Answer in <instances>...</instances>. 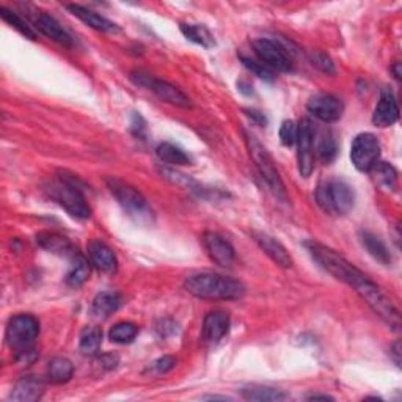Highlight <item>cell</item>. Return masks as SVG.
<instances>
[{
  "instance_id": "8",
  "label": "cell",
  "mask_w": 402,
  "mask_h": 402,
  "mask_svg": "<svg viewBox=\"0 0 402 402\" xmlns=\"http://www.w3.org/2000/svg\"><path fill=\"white\" fill-rule=\"evenodd\" d=\"M40 335V322L32 314H16L13 316L6 325L5 339L11 349L26 351L35 343Z\"/></svg>"
},
{
  "instance_id": "14",
  "label": "cell",
  "mask_w": 402,
  "mask_h": 402,
  "mask_svg": "<svg viewBox=\"0 0 402 402\" xmlns=\"http://www.w3.org/2000/svg\"><path fill=\"white\" fill-rule=\"evenodd\" d=\"M33 24H35V28L38 30V32H41L44 36H48L49 40L60 44V46H65V48L73 46L71 35L68 33L66 30L62 26H60L54 18L49 16L48 13L35 10Z\"/></svg>"
},
{
  "instance_id": "40",
  "label": "cell",
  "mask_w": 402,
  "mask_h": 402,
  "mask_svg": "<svg viewBox=\"0 0 402 402\" xmlns=\"http://www.w3.org/2000/svg\"><path fill=\"white\" fill-rule=\"evenodd\" d=\"M401 354H402L401 352V341H396V343H394L390 349V355H391L393 361L396 363L398 368H401Z\"/></svg>"
},
{
  "instance_id": "4",
  "label": "cell",
  "mask_w": 402,
  "mask_h": 402,
  "mask_svg": "<svg viewBox=\"0 0 402 402\" xmlns=\"http://www.w3.org/2000/svg\"><path fill=\"white\" fill-rule=\"evenodd\" d=\"M107 187L110 194L115 196L120 206L123 208V211L135 223L142 226L153 225L154 212L145 200V196H143L137 189L115 176L107 178Z\"/></svg>"
},
{
  "instance_id": "1",
  "label": "cell",
  "mask_w": 402,
  "mask_h": 402,
  "mask_svg": "<svg viewBox=\"0 0 402 402\" xmlns=\"http://www.w3.org/2000/svg\"><path fill=\"white\" fill-rule=\"evenodd\" d=\"M307 248L311 258H313L324 270H327L330 275L339 280V282L354 287V291L368 303V307L373 310L386 325H390L393 330L401 329L399 310L388 295H386L373 280L368 278V275L363 274L360 269H356L352 263H349L343 255H339L327 245L319 244V242H308Z\"/></svg>"
},
{
  "instance_id": "35",
  "label": "cell",
  "mask_w": 402,
  "mask_h": 402,
  "mask_svg": "<svg viewBox=\"0 0 402 402\" xmlns=\"http://www.w3.org/2000/svg\"><path fill=\"white\" fill-rule=\"evenodd\" d=\"M297 134H299V125H295L292 120L283 121L282 127H280V140L285 147H292L297 142Z\"/></svg>"
},
{
  "instance_id": "27",
  "label": "cell",
  "mask_w": 402,
  "mask_h": 402,
  "mask_svg": "<svg viewBox=\"0 0 402 402\" xmlns=\"http://www.w3.org/2000/svg\"><path fill=\"white\" fill-rule=\"evenodd\" d=\"M156 154L162 162L169 164V165H174V166L189 165L192 162V159L189 157V154H186L179 147L173 145V143H169V142L161 143V145L156 148Z\"/></svg>"
},
{
  "instance_id": "12",
  "label": "cell",
  "mask_w": 402,
  "mask_h": 402,
  "mask_svg": "<svg viewBox=\"0 0 402 402\" xmlns=\"http://www.w3.org/2000/svg\"><path fill=\"white\" fill-rule=\"evenodd\" d=\"M307 109L311 115H314L317 120L324 121V123H335V121L343 117L344 105L337 96L319 93L310 97Z\"/></svg>"
},
{
  "instance_id": "36",
  "label": "cell",
  "mask_w": 402,
  "mask_h": 402,
  "mask_svg": "<svg viewBox=\"0 0 402 402\" xmlns=\"http://www.w3.org/2000/svg\"><path fill=\"white\" fill-rule=\"evenodd\" d=\"M310 60H311V63H313L317 68V70H321L325 74H335L337 73L335 63L332 62V58L327 54H324V52H321V51L311 52Z\"/></svg>"
},
{
  "instance_id": "34",
  "label": "cell",
  "mask_w": 402,
  "mask_h": 402,
  "mask_svg": "<svg viewBox=\"0 0 402 402\" xmlns=\"http://www.w3.org/2000/svg\"><path fill=\"white\" fill-rule=\"evenodd\" d=\"M242 60V63H244V66L247 68L248 71H252L255 75H258V78L263 79V80H274V71L270 70V68L265 66L263 62H256V60H252V58H248V57H244L242 55L240 57Z\"/></svg>"
},
{
  "instance_id": "11",
  "label": "cell",
  "mask_w": 402,
  "mask_h": 402,
  "mask_svg": "<svg viewBox=\"0 0 402 402\" xmlns=\"http://www.w3.org/2000/svg\"><path fill=\"white\" fill-rule=\"evenodd\" d=\"M297 162L303 178H310L314 170V131L311 121L303 118L297 134Z\"/></svg>"
},
{
  "instance_id": "16",
  "label": "cell",
  "mask_w": 402,
  "mask_h": 402,
  "mask_svg": "<svg viewBox=\"0 0 402 402\" xmlns=\"http://www.w3.org/2000/svg\"><path fill=\"white\" fill-rule=\"evenodd\" d=\"M87 253L90 263H92L96 269L105 272V274H115L118 261L113 250L107 244H104L101 240L88 242Z\"/></svg>"
},
{
  "instance_id": "32",
  "label": "cell",
  "mask_w": 402,
  "mask_h": 402,
  "mask_svg": "<svg viewBox=\"0 0 402 402\" xmlns=\"http://www.w3.org/2000/svg\"><path fill=\"white\" fill-rule=\"evenodd\" d=\"M0 16H2V19L6 22V24H10L13 28H16L19 33L28 38V40H36V35L32 30V27H30L27 22L21 16H18L14 11L9 10L6 6H0Z\"/></svg>"
},
{
  "instance_id": "9",
  "label": "cell",
  "mask_w": 402,
  "mask_h": 402,
  "mask_svg": "<svg viewBox=\"0 0 402 402\" xmlns=\"http://www.w3.org/2000/svg\"><path fill=\"white\" fill-rule=\"evenodd\" d=\"M351 159L356 170L369 171L381 159V143L373 134H359L352 142Z\"/></svg>"
},
{
  "instance_id": "38",
  "label": "cell",
  "mask_w": 402,
  "mask_h": 402,
  "mask_svg": "<svg viewBox=\"0 0 402 402\" xmlns=\"http://www.w3.org/2000/svg\"><path fill=\"white\" fill-rule=\"evenodd\" d=\"M131 126H132L134 134L139 135V137H142V132L145 131V121H143V118L140 115H137V113H135V115H134Z\"/></svg>"
},
{
  "instance_id": "15",
  "label": "cell",
  "mask_w": 402,
  "mask_h": 402,
  "mask_svg": "<svg viewBox=\"0 0 402 402\" xmlns=\"http://www.w3.org/2000/svg\"><path fill=\"white\" fill-rule=\"evenodd\" d=\"M252 236L255 239V242L263 252L268 255L272 261H274L277 265L283 269H291L292 268V258L290 255V252L283 247L282 242H278L275 238L269 236L263 231H253Z\"/></svg>"
},
{
  "instance_id": "20",
  "label": "cell",
  "mask_w": 402,
  "mask_h": 402,
  "mask_svg": "<svg viewBox=\"0 0 402 402\" xmlns=\"http://www.w3.org/2000/svg\"><path fill=\"white\" fill-rule=\"evenodd\" d=\"M66 9L70 10L75 18H79L83 24L92 27L97 32H104V33H112V32H118V27L117 24H113L112 21H109L107 18L101 16V14H97L92 10L85 9V6L82 5H66Z\"/></svg>"
},
{
  "instance_id": "23",
  "label": "cell",
  "mask_w": 402,
  "mask_h": 402,
  "mask_svg": "<svg viewBox=\"0 0 402 402\" xmlns=\"http://www.w3.org/2000/svg\"><path fill=\"white\" fill-rule=\"evenodd\" d=\"M360 240H361V245L366 248V252L373 256L376 261H379L384 265L391 264L390 250L385 245V242L381 238H377L376 234L369 233V231H360Z\"/></svg>"
},
{
  "instance_id": "2",
  "label": "cell",
  "mask_w": 402,
  "mask_h": 402,
  "mask_svg": "<svg viewBox=\"0 0 402 402\" xmlns=\"http://www.w3.org/2000/svg\"><path fill=\"white\" fill-rule=\"evenodd\" d=\"M184 287L189 294L206 300H238L245 294V286L239 280L212 272L189 275Z\"/></svg>"
},
{
  "instance_id": "28",
  "label": "cell",
  "mask_w": 402,
  "mask_h": 402,
  "mask_svg": "<svg viewBox=\"0 0 402 402\" xmlns=\"http://www.w3.org/2000/svg\"><path fill=\"white\" fill-rule=\"evenodd\" d=\"M242 398L248 401H264V402H274V401H285L286 394L277 388H270V386H245L240 390Z\"/></svg>"
},
{
  "instance_id": "7",
  "label": "cell",
  "mask_w": 402,
  "mask_h": 402,
  "mask_svg": "<svg viewBox=\"0 0 402 402\" xmlns=\"http://www.w3.org/2000/svg\"><path fill=\"white\" fill-rule=\"evenodd\" d=\"M129 78H131L135 85L149 90V92H153L159 100H162L164 102H169L171 105H176V107H183V109L192 107L191 100H189L178 87L171 85L170 82L156 79L154 75H151L149 73L143 70H134Z\"/></svg>"
},
{
  "instance_id": "42",
  "label": "cell",
  "mask_w": 402,
  "mask_h": 402,
  "mask_svg": "<svg viewBox=\"0 0 402 402\" xmlns=\"http://www.w3.org/2000/svg\"><path fill=\"white\" fill-rule=\"evenodd\" d=\"M308 399H311V401H316V399H324V401H332L333 398H332V396H327V394H311V396H308Z\"/></svg>"
},
{
  "instance_id": "39",
  "label": "cell",
  "mask_w": 402,
  "mask_h": 402,
  "mask_svg": "<svg viewBox=\"0 0 402 402\" xmlns=\"http://www.w3.org/2000/svg\"><path fill=\"white\" fill-rule=\"evenodd\" d=\"M100 361L105 369H112L118 365V356L117 355H102Z\"/></svg>"
},
{
  "instance_id": "21",
  "label": "cell",
  "mask_w": 402,
  "mask_h": 402,
  "mask_svg": "<svg viewBox=\"0 0 402 402\" xmlns=\"http://www.w3.org/2000/svg\"><path fill=\"white\" fill-rule=\"evenodd\" d=\"M36 244L55 255L73 258L75 253H78V250L73 247L70 239H66L65 236H62V234L54 231H43L40 234H36Z\"/></svg>"
},
{
  "instance_id": "25",
  "label": "cell",
  "mask_w": 402,
  "mask_h": 402,
  "mask_svg": "<svg viewBox=\"0 0 402 402\" xmlns=\"http://www.w3.org/2000/svg\"><path fill=\"white\" fill-rule=\"evenodd\" d=\"M120 302L121 299L117 292L113 291L100 292L93 300V307H92L93 314L97 317H109L118 310Z\"/></svg>"
},
{
  "instance_id": "30",
  "label": "cell",
  "mask_w": 402,
  "mask_h": 402,
  "mask_svg": "<svg viewBox=\"0 0 402 402\" xmlns=\"http://www.w3.org/2000/svg\"><path fill=\"white\" fill-rule=\"evenodd\" d=\"M102 344V332L97 327H87L82 332L79 349L83 355H95Z\"/></svg>"
},
{
  "instance_id": "3",
  "label": "cell",
  "mask_w": 402,
  "mask_h": 402,
  "mask_svg": "<svg viewBox=\"0 0 402 402\" xmlns=\"http://www.w3.org/2000/svg\"><path fill=\"white\" fill-rule=\"evenodd\" d=\"M44 192L74 218L85 220L92 216V209L82 192V183L75 174L60 171L57 179L44 186Z\"/></svg>"
},
{
  "instance_id": "44",
  "label": "cell",
  "mask_w": 402,
  "mask_h": 402,
  "mask_svg": "<svg viewBox=\"0 0 402 402\" xmlns=\"http://www.w3.org/2000/svg\"><path fill=\"white\" fill-rule=\"evenodd\" d=\"M204 399H223V401H226V399H230V398H226V396H206Z\"/></svg>"
},
{
  "instance_id": "13",
  "label": "cell",
  "mask_w": 402,
  "mask_h": 402,
  "mask_svg": "<svg viewBox=\"0 0 402 402\" xmlns=\"http://www.w3.org/2000/svg\"><path fill=\"white\" fill-rule=\"evenodd\" d=\"M203 245L206 248L211 260L216 264L222 265V268H230L234 260H236V252H234L233 245L217 233H204Z\"/></svg>"
},
{
  "instance_id": "5",
  "label": "cell",
  "mask_w": 402,
  "mask_h": 402,
  "mask_svg": "<svg viewBox=\"0 0 402 402\" xmlns=\"http://www.w3.org/2000/svg\"><path fill=\"white\" fill-rule=\"evenodd\" d=\"M242 135H244L248 154L250 157H252V161L255 162L256 170L260 171L261 178L265 181V184L269 186V189L272 191V194L275 195L277 200H280L282 203H287L286 187L283 184L282 176H280V173L277 170L274 157L270 156L269 151L261 145V142L258 140L253 134H250L247 129H242Z\"/></svg>"
},
{
  "instance_id": "29",
  "label": "cell",
  "mask_w": 402,
  "mask_h": 402,
  "mask_svg": "<svg viewBox=\"0 0 402 402\" xmlns=\"http://www.w3.org/2000/svg\"><path fill=\"white\" fill-rule=\"evenodd\" d=\"M181 32H183L187 40L200 44V46L206 49L212 48L216 44L214 36H212L209 30L201 24H181Z\"/></svg>"
},
{
  "instance_id": "17",
  "label": "cell",
  "mask_w": 402,
  "mask_h": 402,
  "mask_svg": "<svg viewBox=\"0 0 402 402\" xmlns=\"http://www.w3.org/2000/svg\"><path fill=\"white\" fill-rule=\"evenodd\" d=\"M398 118H399V107L396 97H394L390 88H385L381 95V100H379L376 105L373 123L377 127H390L396 123Z\"/></svg>"
},
{
  "instance_id": "6",
  "label": "cell",
  "mask_w": 402,
  "mask_h": 402,
  "mask_svg": "<svg viewBox=\"0 0 402 402\" xmlns=\"http://www.w3.org/2000/svg\"><path fill=\"white\" fill-rule=\"evenodd\" d=\"M316 200L324 212L330 216H346L352 211L355 194L344 181H325L317 186Z\"/></svg>"
},
{
  "instance_id": "10",
  "label": "cell",
  "mask_w": 402,
  "mask_h": 402,
  "mask_svg": "<svg viewBox=\"0 0 402 402\" xmlns=\"http://www.w3.org/2000/svg\"><path fill=\"white\" fill-rule=\"evenodd\" d=\"M252 48L255 54L260 57L261 62L268 68H270V70L280 73L292 71L291 58L287 55L286 48L282 46L280 43L268 40V38H258V40L252 43Z\"/></svg>"
},
{
  "instance_id": "33",
  "label": "cell",
  "mask_w": 402,
  "mask_h": 402,
  "mask_svg": "<svg viewBox=\"0 0 402 402\" xmlns=\"http://www.w3.org/2000/svg\"><path fill=\"white\" fill-rule=\"evenodd\" d=\"M337 154H338L337 140L333 139L332 134L324 135L322 140L319 142V147H317V156H319L324 164H330L333 159L337 157Z\"/></svg>"
},
{
  "instance_id": "31",
  "label": "cell",
  "mask_w": 402,
  "mask_h": 402,
  "mask_svg": "<svg viewBox=\"0 0 402 402\" xmlns=\"http://www.w3.org/2000/svg\"><path fill=\"white\" fill-rule=\"evenodd\" d=\"M139 333V327L132 322H118L112 327V330L109 332V338L113 341V343L118 344H127L132 343L137 337Z\"/></svg>"
},
{
  "instance_id": "19",
  "label": "cell",
  "mask_w": 402,
  "mask_h": 402,
  "mask_svg": "<svg viewBox=\"0 0 402 402\" xmlns=\"http://www.w3.org/2000/svg\"><path fill=\"white\" fill-rule=\"evenodd\" d=\"M44 393V384L41 379L35 376H27L14 385L10 393V399L16 402H35L41 399Z\"/></svg>"
},
{
  "instance_id": "18",
  "label": "cell",
  "mask_w": 402,
  "mask_h": 402,
  "mask_svg": "<svg viewBox=\"0 0 402 402\" xmlns=\"http://www.w3.org/2000/svg\"><path fill=\"white\" fill-rule=\"evenodd\" d=\"M230 330V316L225 311H211L203 321V337L208 343L216 344Z\"/></svg>"
},
{
  "instance_id": "22",
  "label": "cell",
  "mask_w": 402,
  "mask_h": 402,
  "mask_svg": "<svg viewBox=\"0 0 402 402\" xmlns=\"http://www.w3.org/2000/svg\"><path fill=\"white\" fill-rule=\"evenodd\" d=\"M368 173H371V178H373L376 186L384 189V191L394 192L398 189V171L391 164L379 161Z\"/></svg>"
},
{
  "instance_id": "26",
  "label": "cell",
  "mask_w": 402,
  "mask_h": 402,
  "mask_svg": "<svg viewBox=\"0 0 402 402\" xmlns=\"http://www.w3.org/2000/svg\"><path fill=\"white\" fill-rule=\"evenodd\" d=\"M90 277V264L87 258H83L80 253L73 256L71 268L66 274V283L73 287H79L87 282Z\"/></svg>"
},
{
  "instance_id": "24",
  "label": "cell",
  "mask_w": 402,
  "mask_h": 402,
  "mask_svg": "<svg viewBox=\"0 0 402 402\" xmlns=\"http://www.w3.org/2000/svg\"><path fill=\"white\" fill-rule=\"evenodd\" d=\"M46 374H48L49 382L52 384H57V385L66 384L68 381H71V377L74 374V366L68 359H63V356H55V359H52L48 363Z\"/></svg>"
},
{
  "instance_id": "37",
  "label": "cell",
  "mask_w": 402,
  "mask_h": 402,
  "mask_svg": "<svg viewBox=\"0 0 402 402\" xmlns=\"http://www.w3.org/2000/svg\"><path fill=\"white\" fill-rule=\"evenodd\" d=\"M174 366H176V360H174L170 355H165V356H161L159 360H156L153 365L149 366V369H153L156 374H165V373H169V371H171Z\"/></svg>"
},
{
  "instance_id": "41",
  "label": "cell",
  "mask_w": 402,
  "mask_h": 402,
  "mask_svg": "<svg viewBox=\"0 0 402 402\" xmlns=\"http://www.w3.org/2000/svg\"><path fill=\"white\" fill-rule=\"evenodd\" d=\"M245 112H247V115L252 120H255L258 125H265V117L263 115V113L255 112V110H245Z\"/></svg>"
},
{
  "instance_id": "43",
  "label": "cell",
  "mask_w": 402,
  "mask_h": 402,
  "mask_svg": "<svg viewBox=\"0 0 402 402\" xmlns=\"http://www.w3.org/2000/svg\"><path fill=\"white\" fill-rule=\"evenodd\" d=\"M399 66H401L399 63H396V65H394V66H393V73H394V78H396V79H401V71H399Z\"/></svg>"
}]
</instances>
